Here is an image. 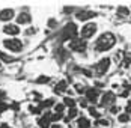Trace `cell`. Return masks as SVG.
Listing matches in <instances>:
<instances>
[{"label": "cell", "instance_id": "obj_1", "mask_svg": "<svg viewBox=\"0 0 131 128\" xmlns=\"http://www.w3.org/2000/svg\"><path fill=\"white\" fill-rule=\"evenodd\" d=\"M115 42H116L115 35L110 33V32H104V33H101L100 38L96 39V42H95V50L96 51H107V50H110V48H113Z\"/></svg>", "mask_w": 131, "mask_h": 128}, {"label": "cell", "instance_id": "obj_2", "mask_svg": "<svg viewBox=\"0 0 131 128\" xmlns=\"http://www.w3.org/2000/svg\"><path fill=\"white\" fill-rule=\"evenodd\" d=\"M3 45H5V48L11 50L12 53H20V51L23 50V42L17 38L5 39V41H3Z\"/></svg>", "mask_w": 131, "mask_h": 128}, {"label": "cell", "instance_id": "obj_3", "mask_svg": "<svg viewBox=\"0 0 131 128\" xmlns=\"http://www.w3.org/2000/svg\"><path fill=\"white\" fill-rule=\"evenodd\" d=\"M96 29H98V26L95 24V23H88V24H84V27L81 29V38H83V41L91 39L92 36L96 33Z\"/></svg>", "mask_w": 131, "mask_h": 128}, {"label": "cell", "instance_id": "obj_4", "mask_svg": "<svg viewBox=\"0 0 131 128\" xmlns=\"http://www.w3.org/2000/svg\"><path fill=\"white\" fill-rule=\"evenodd\" d=\"M108 66H110V59L108 57H104V59H101L98 63L95 65L93 68H95V71H96L98 76H104L105 72L108 71Z\"/></svg>", "mask_w": 131, "mask_h": 128}, {"label": "cell", "instance_id": "obj_5", "mask_svg": "<svg viewBox=\"0 0 131 128\" xmlns=\"http://www.w3.org/2000/svg\"><path fill=\"white\" fill-rule=\"evenodd\" d=\"M115 101H116V95L113 93V92H110V90H107L103 93V97H101V105L103 107H107V105H115Z\"/></svg>", "mask_w": 131, "mask_h": 128}, {"label": "cell", "instance_id": "obj_6", "mask_svg": "<svg viewBox=\"0 0 131 128\" xmlns=\"http://www.w3.org/2000/svg\"><path fill=\"white\" fill-rule=\"evenodd\" d=\"M63 30H65L63 32L65 39H75V36H77V26L74 24V23H68Z\"/></svg>", "mask_w": 131, "mask_h": 128}, {"label": "cell", "instance_id": "obj_7", "mask_svg": "<svg viewBox=\"0 0 131 128\" xmlns=\"http://www.w3.org/2000/svg\"><path fill=\"white\" fill-rule=\"evenodd\" d=\"M88 48V42L83 41V39H72L71 42V50L77 51V53H83V51Z\"/></svg>", "mask_w": 131, "mask_h": 128}, {"label": "cell", "instance_id": "obj_8", "mask_svg": "<svg viewBox=\"0 0 131 128\" xmlns=\"http://www.w3.org/2000/svg\"><path fill=\"white\" fill-rule=\"evenodd\" d=\"M100 95H101V92L96 89V88H89V89H86V100L89 102H96L98 98H100Z\"/></svg>", "mask_w": 131, "mask_h": 128}, {"label": "cell", "instance_id": "obj_9", "mask_svg": "<svg viewBox=\"0 0 131 128\" xmlns=\"http://www.w3.org/2000/svg\"><path fill=\"white\" fill-rule=\"evenodd\" d=\"M50 121H51V113L50 112H45L38 119V125H39V128H48L50 127Z\"/></svg>", "mask_w": 131, "mask_h": 128}, {"label": "cell", "instance_id": "obj_10", "mask_svg": "<svg viewBox=\"0 0 131 128\" xmlns=\"http://www.w3.org/2000/svg\"><path fill=\"white\" fill-rule=\"evenodd\" d=\"M3 32H5L6 35L17 36V35L20 33V27H18V24H6L5 27H3Z\"/></svg>", "mask_w": 131, "mask_h": 128}, {"label": "cell", "instance_id": "obj_11", "mask_svg": "<svg viewBox=\"0 0 131 128\" xmlns=\"http://www.w3.org/2000/svg\"><path fill=\"white\" fill-rule=\"evenodd\" d=\"M96 14L92 12V11H88V9H84V11H79V12L75 14V17H77V20H89L91 17H95Z\"/></svg>", "mask_w": 131, "mask_h": 128}, {"label": "cell", "instance_id": "obj_12", "mask_svg": "<svg viewBox=\"0 0 131 128\" xmlns=\"http://www.w3.org/2000/svg\"><path fill=\"white\" fill-rule=\"evenodd\" d=\"M15 12H14V9H3V11H0V20L2 21H9V20H12Z\"/></svg>", "mask_w": 131, "mask_h": 128}, {"label": "cell", "instance_id": "obj_13", "mask_svg": "<svg viewBox=\"0 0 131 128\" xmlns=\"http://www.w3.org/2000/svg\"><path fill=\"white\" fill-rule=\"evenodd\" d=\"M77 127L79 128H89L91 127V121H89V118H86V116H80L79 119H77Z\"/></svg>", "mask_w": 131, "mask_h": 128}, {"label": "cell", "instance_id": "obj_14", "mask_svg": "<svg viewBox=\"0 0 131 128\" xmlns=\"http://www.w3.org/2000/svg\"><path fill=\"white\" fill-rule=\"evenodd\" d=\"M17 23L18 24H27V23H30V15L27 12H21L17 17Z\"/></svg>", "mask_w": 131, "mask_h": 128}, {"label": "cell", "instance_id": "obj_15", "mask_svg": "<svg viewBox=\"0 0 131 128\" xmlns=\"http://www.w3.org/2000/svg\"><path fill=\"white\" fill-rule=\"evenodd\" d=\"M66 89H68V84H66L65 80H60V81L54 86V92H56V93H63Z\"/></svg>", "mask_w": 131, "mask_h": 128}, {"label": "cell", "instance_id": "obj_16", "mask_svg": "<svg viewBox=\"0 0 131 128\" xmlns=\"http://www.w3.org/2000/svg\"><path fill=\"white\" fill-rule=\"evenodd\" d=\"M54 98H48V100H45V101H42V102H39V105H38V107H39L41 110H42V109H47V107H51V105H54Z\"/></svg>", "mask_w": 131, "mask_h": 128}, {"label": "cell", "instance_id": "obj_17", "mask_svg": "<svg viewBox=\"0 0 131 128\" xmlns=\"http://www.w3.org/2000/svg\"><path fill=\"white\" fill-rule=\"evenodd\" d=\"M63 105H65V107H69V109H72V107H75V101H74L71 97H63Z\"/></svg>", "mask_w": 131, "mask_h": 128}, {"label": "cell", "instance_id": "obj_18", "mask_svg": "<svg viewBox=\"0 0 131 128\" xmlns=\"http://www.w3.org/2000/svg\"><path fill=\"white\" fill-rule=\"evenodd\" d=\"M77 115H79L77 107H72V109H69V112H68V118H66L65 121H69V119H72V118H77Z\"/></svg>", "mask_w": 131, "mask_h": 128}, {"label": "cell", "instance_id": "obj_19", "mask_svg": "<svg viewBox=\"0 0 131 128\" xmlns=\"http://www.w3.org/2000/svg\"><path fill=\"white\" fill-rule=\"evenodd\" d=\"M128 14H130L128 8H125V6H119L118 8V15L119 17H127Z\"/></svg>", "mask_w": 131, "mask_h": 128}, {"label": "cell", "instance_id": "obj_20", "mask_svg": "<svg viewBox=\"0 0 131 128\" xmlns=\"http://www.w3.org/2000/svg\"><path fill=\"white\" fill-rule=\"evenodd\" d=\"M118 121L121 122V124H125V122L130 121V115H128V113H121L119 118H118Z\"/></svg>", "mask_w": 131, "mask_h": 128}, {"label": "cell", "instance_id": "obj_21", "mask_svg": "<svg viewBox=\"0 0 131 128\" xmlns=\"http://www.w3.org/2000/svg\"><path fill=\"white\" fill-rule=\"evenodd\" d=\"M88 112H89V113H91L92 116H93V118H100V113H98V110H96V109H95V107H88Z\"/></svg>", "mask_w": 131, "mask_h": 128}, {"label": "cell", "instance_id": "obj_22", "mask_svg": "<svg viewBox=\"0 0 131 128\" xmlns=\"http://www.w3.org/2000/svg\"><path fill=\"white\" fill-rule=\"evenodd\" d=\"M74 89H75V92L77 93H83V92H86V88L83 86V84H74Z\"/></svg>", "mask_w": 131, "mask_h": 128}, {"label": "cell", "instance_id": "obj_23", "mask_svg": "<svg viewBox=\"0 0 131 128\" xmlns=\"http://www.w3.org/2000/svg\"><path fill=\"white\" fill-rule=\"evenodd\" d=\"M65 109V105H63V102H60V104H56L54 105V110H56V113H62V110Z\"/></svg>", "mask_w": 131, "mask_h": 128}, {"label": "cell", "instance_id": "obj_24", "mask_svg": "<svg viewBox=\"0 0 131 128\" xmlns=\"http://www.w3.org/2000/svg\"><path fill=\"white\" fill-rule=\"evenodd\" d=\"M63 116H62V113H54V115H51V121L53 122H57V121H60Z\"/></svg>", "mask_w": 131, "mask_h": 128}, {"label": "cell", "instance_id": "obj_25", "mask_svg": "<svg viewBox=\"0 0 131 128\" xmlns=\"http://www.w3.org/2000/svg\"><path fill=\"white\" fill-rule=\"evenodd\" d=\"M119 112H121V107H118V105H112V107H110V113H112V115H116Z\"/></svg>", "mask_w": 131, "mask_h": 128}, {"label": "cell", "instance_id": "obj_26", "mask_svg": "<svg viewBox=\"0 0 131 128\" xmlns=\"http://www.w3.org/2000/svg\"><path fill=\"white\" fill-rule=\"evenodd\" d=\"M125 113L131 115V101H128L127 102V105H125Z\"/></svg>", "mask_w": 131, "mask_h": 128}, {"label": "cell", "instance_id": "obj_27", "mask_svg": "<svg viewBox=\"0 0 131 128\" xmlns=\"http://www.w3.org/2000/svg\"><path fill=\"white\" fill-rule=\"evenodd\" d=\"M80 105H81V107H89V105H88V100H86V98H81V100H80Z\"/></svg>", "mask_w": 131, "mask_h": 128}, {"label": "cell", "instance_id": "obj_28", "mask_svg": "<svg viewBox=\"0 0 131 128\" xmlns=\"http://www.w3.org/2000/svg\"><path fill=\"white\" fill-rule=\"evenodd\" d=\"M38 83H48V77H45V76L39 77V80H38Z\"/></svg>", "mask_w": 131, "mask_h": 128}, {"label": "cell", "instance_id": "obj_29", "mask_svg": "<svg viewBox=\"0 0 131 128\" xmlns=\"http://www.w3.org/2000/svg\"><path fill=\"white\" fill-rule=\"evenodd\" d=\"M6 109H8V105H6L5 102H2V101H0V113H2V112H5Z\"/></svg>", "mask_w": 131, "mask_h": 128}, {"label": "cell", "instance_id": "obj_30", "mask_svg": "<svg viewBox=\"0 0 131 128\" xmlns=\"http://www.w3.org/2000/svg\"><path fill=\"white\" fill-rule=\"evenodd\" d=\"M53 128H60V125H57V124H56V125H53Z\"/></svg>", "mask_w": 131, "mask_h": 128}, {"label": "cell", "instance_id": "obj_31", "mask_svg": "<svg viewBox=\"0 0 131 128\" xmlns=\"http://www.w3.org/2000/svg\"><path fill=\"white\" fill-rule=\"evenodd\" d=\"M130 121H131V116H130Z\"/></svg>", "mask_w": 131, "mask_h": 128}, {"label": "cell", "instance_id": "obj_32", "mask_svg": "<svg viewBox=\"0 0 131 128\" xmlns=\"http://www.w3.org/2000/svg\"><path fill=\"white\" fill-rule=\"evenodd\" d=\"M0 66H2V63H0Z\"/></svg>", "mask_w": 131, "mask_h": 128}]
</instances>
